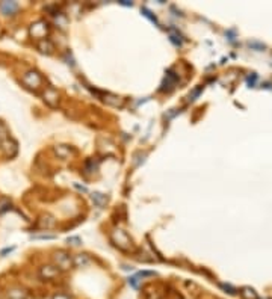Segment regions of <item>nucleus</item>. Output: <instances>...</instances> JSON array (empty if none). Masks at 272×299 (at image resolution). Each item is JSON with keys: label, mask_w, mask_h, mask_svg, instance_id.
Wrapping results in <instances>:
<instances>
[{"label": "nucleus", "mask_w": 272, "mask_h": 299, "mask_svg": "<svg viewBox=\"0 0 272 299\" xmlns=\"http://www.w3.org/2000/svg\"><path fill=\"white\" fill-rule=\"evenodd\" d=\"M111 239L115 243V247H118L122 251H129L132 248V239L127 236V233L124 230H119V228L114 230Z\"/></svg>", "instance_id": "f257e3e1"}, {"label": "nucleus", "mask_w": 272, "mask_h": 299, "mask_svg": "<svg viewBox=\"0 0 272 299\" xmlns=\"http://www.w3.org/2000/svg\"><path fill=\"white\" fill-rule=\"evenodd\" d=\"M21 82H23V85H24L26 88L36 91L41 85H43V77H41V74H39L38 71L31 70V71H27V73L23 74Z\"/></svg>", "instance_id": "f03ea898"}, {"label": "nucleus", "mask_w": 272, "mask_h": 299, "mask_svg": "<svg viewBox=\"0 0 272 299\" xmlns=\"http://www.w3.org/2000/svg\"><path fill=\"white\" fill-rule=\"evenodd\" d=\"M54 258V266H56L59 270H68V269H71L74 266L73 263V257L68 254L67 251H56L53 255Z\"/></svg>", "instance_id": "7ed1b4c3"}, {"label": "nucleus", "mask_w": 272, "mask_h": 299, "mask_svg": "<svg viewBox=\"0 0 272 299\" xmlns=\"http://www.w3.org/2000/svg\"><path fill=\"white\" fill-rule=\"evenodd\" d=\"M29 33L32 38L41 41V39H46L47 33H49V24L43 20H39L36 23H34L31 27H29Z\"/></svg>", "instance_id": "20e7f679"}, {"label": "nucleus", "mask_w": 272, "mask_h": 299, "mask_svg": "<svg viewBox=\"0 0 272 299\" xmlns=\"http://www.w3.org/2000/svg\"><path fill=\"white\" fill-rule=\"evenodd\" d=\"M61 274V270L54 266V265H44V266H41L39 270H38V275L41 280H44V281H50V280H54L58 275Z\"/></svg>", "instance_id": "39448f33"}, {"label": "nucleus", "mask_w": 272, "mask_h": 299, "mask_svg": "<svg viewBox=\"0 0 272 299\" xmlns=\"http://www.w3.org/2000/svg\"><path fill=\"white\" fill-rule=\"evenodd\" d=\"M0 147H2V151L5 153L6 157H14L18 153V144L12 138H8V139L2 141L0 142Z\"/></svg>", "instance_id": "423d86ee"}, {"label": "nucleus", "mask_w": 272, "mask_h": 299, "mask_svg": "<svg viewBox=\"0 0 272 299\" xmlns=\"http://www.w3.org/2000/svg\"><path fill=\"white\" fill-rule=\"evenodd\" d=\"M43 100H44L50 107H56L58 103H59V94H58V91L54 89V88L49 86V88H46V91H44V94H43Z\"/></svg>", "instance_id": "0eeeda50"}, {"label": "nucleus", "mask_w": 272, "mask_h": 299, "mask_svg": "<svg viewBox=\"0 0 272 299\" xmlns=\"http://www.w3.org/2000/svg\"><path fill=\"white\" fill-rule=\"evenodd\" d=\"M20 9V5L17 2H2L0 3V11H2L3 16H16Z\"/></svg>", "instance_id": "6e6552de"}, {"label": "nucleus", "mask_w": 272, "mask_h": 299, "mask_svg": "<svg viewBox=\"0 0 272 299\" xmlns=\"http://www.w3.org/2000/svg\"><path fill=\"white\" fill-rule=\"evenodd\" d=\"M177 79H179L177 77V74H174L172 71H168L167 76H165V80H163V83H162L160 91H171L177 83Z\"/></svg>", "instance_id": "1a4fd4ad"}, {"label": "nucleus", "mask_w": 272, "mask_h": 299, "mask_svg": "<svg viewBox=\"0 0 272 299\" xmlns=\"http://www.w3.org/2000/svg\"><path fill=\"white\" fill-rule=\"evenodd\" d=\"M27 296L26 289L21 287H12L6 292V299H27Z\"/></svg>", "instance_id": "9d476101"}, {"label": "nucleus", "mask_w": 272, "mask_h": 299, "mask_svg": "<svg viewBox=\"0 0 272 299\" xmlns=\"http://www.w3.org/2000/svg\"><path fill=\"white\" fill-rule=\"evenodd\" d=\"M38 50L41 51V53H44V54H51L53 53V50H54V46H53V43L50 39H41V41H38Z\"/></svg>", "instance_id": "9b49d317"}, {"label": "nucleus", "mask_w": 272, "mask_h": 299, "mask_svg": "<svg viewBox=\"0 0 272 299\" xmlns=\"http://www.w3.org/2000/svg\"><path fill=\"white\" fill-rule=\"evenodd\" d=\"M73 263L77 267H85L91 263V260H89V257L86 254H77V255L73 257Z\"/></svg>", "instance_id": "f8f14e48"}, {"label": "nucleus", "mask_w": 272, "mask_h": 299, "mask_svg": "<svg viewBox=\"0 0 272 299\" xmlns=\"http://www.w3.org/2000/svg\"><path fill=\"white\" fill-rule=\"evenodd\" d=\"M240 296H242V299H258L257 292L253 287H248V285L240 289Z\"/></svg>", "instance_id": "ddd939ff"}, {"label": "nucleus", "mask_w": 272, "mask_h": 299, "mask_svg": "<svg viewBox=\"0 0 272 299\" xmlns=\"http://www.w3.org/2000/svg\"><path fill=\"white\" fill-rule=\"evenodd\" d=\"M54 224H56V221H54L51 216L47 215V216H44V217H41L39 222H38V227H39V228H46V230H49V228H53Z\"/></svg>", "instance_id": "4468645a"}, {"label": "nucleus", "mask_w": 272, "mask_h": 299, "mask_svg": "<svg viewBox=\"0 0 272 299\" xmlns=\"http://www.w3.org/2000/svg\"><path fill=\"white\" fill-rule=\"evenodd\" d=\"M91 199H92V202L95 204V206L97 207H103L104 204H106V195H103L102 192H94L92 195H91Z\"/></svg>", "instance_id": "2eb2a0df"}, {"label": "nucleus", "mask_w": 272, "mask_h": 299, "mask_svg": "<svg viewBox=\"0 0 272 299\" xmlns=\"http://www.w3.org/2000/svg\"><path fill=\"white\" fill-rule=\"evenodd\" d=\"M103 101L107 103V104H112V106H121L122 104V100L119 97H117V95H111V94H106Z\"/></svg>", "instance_id": "dca6fc26"}, {"label": "nucleus", "mask_w": 272, "mask_h": 299, "mask_svg": "<svg viewBox=\"0 0 272 299\" xmlns=\"http://www.w3.org/2000/svg\"><path fill=\"white\" fill-rule=\"evenodd\" d=\"M54 151H56V154L62 159H65V157H68L71 154V150L68 148L67 145H58L56 148H54Z\"/></svg>", "instance_id": "f3484780"}, {"label": "nucleus", "mask_w": 272, "mask_h": 299, "mask_svg": "<svg viewBox=\"0 0 272 299\" xmlns=\"http://www.w3.org/2000/svg\"><path fill=\"white\" fill-rule=\"evenodd\" d=\"M170 39L172 41L175 46H182V43H183L182 35L177 32V31H174V29H170Z\"/></svg>", "instance_id": "a211bd4d"}, {"label": "nucleus", "mask_w": 272, "mask_h": 299, "mask_svg": "<svg viewBox=\"0 0 272 299\" xmlns=\"http://www.w3.org/2000/svg\"><path fill=\"white\" fill-rule=\"evenodd\" d=\"M8 138H11V136H9V129L6 127V124H5L3 121H0V142L8 139Z\"/></svg>", "instance_id": "6ab92c4d"}, {"label": "nucleus", "mask_w": 272, "mask_h": 299, "mask_svg": "<svg viewBox=\"0 0 272 299\" xmlns=\"http://www.w3.org/2000/svg\"><path fill=\"white\" fill-rule=\"evenodd\" d=\"M11 209V199L8 198H0V215L8 212Z\"/></svg>", "instance_id": "aec40b11"}, {"label": "nucleus", "mask_w": 272, "mask_h": 299, "mask_svg": "<svg viewBox=\"0 0 272 299\" xmlns=\"http://www.w3.org/2000/svg\"><path fill=\"white\" fill-rule=\"evenodd\" d=\"M141 12H142V16L144 17H147L150 21H152V23H154V24H159V21H157V18H156V16H153V14H152V11H150V9H147V8H142L141 9Z\"/></svg>", "instance_id": "412c9836"}, {"label": "nucleus", "mask_w": 272, "mask_h": 299, "mask_svg": "<svg viewBox=\"0 0 272 299\" xmlns=\"http://www.w3.org/2000/svg\"><path fill=\"white\" fill-rule=\"evenodd\" d=\"M67 243L71 245V247H79V245L82 243V240H80V237L73 236V237H68V239H67Z\"/></svg>", "instance_id": "4be33fe9"}, {"label": "nucleus", "mask_w": 272, "mask_h": 299, "mask_svg": "<svg viewBox=\"0 0 272 299\" xmlns=\"http://www.w3.org/2000/svg\"><path fill=\"white\" fill-rule=\"evenodd\" d=\"M129 284L132 285L133 289H138V287H139V278H138V277H132V278H129Z\"/></svg>", "instance_id": "5701e85b"}, {"label": "nucleus", "mask_w": 272, "mask_h": 299, "mask_svg": "<svg viewBox=\"0 0 272 299\" xmlns=\"http://www.w3.org/2000/svg\"><path fill=\"white\" fill-rule=\"evenodd\" d=\"M221 287H222L224 290H227L230 295H236V290L231 287V285H228V284H221Z\"/></svg>", "instance_id": "b1692460"}, {"label": "nucleus", "mask_w": 272, "mask_h": 299, "mask_svg": "<svg viewBox=\"0 0 272 299\" xmlns=\"http://www.w3.org/2000/svg\"><path fill=\"white\" fill-rule=\"evenodd\" d=\"M56 236L54 234H39V236H34V239H54Z\"/></svg>", "instance_id": "393cba45"}, {"label": "nucleus", "mask_w": 272, "mask_h": 299, "mask_svg": "<svg viewBox=\"0 0 272 299\" xmlns=\"http://www.w3.org/2000/svg\"><path fill=\"white\" fill-rule=\"evenodd\" d=\"M51 299H71V298L68 295H65V293H58V295H54Z\"/></svg>", "instance_id": "a878e982"}, {"label": "nucleus", "mask_w": 272, "mask_h": 299, "mask_svg": "<svg viewBox=\"0 0 272 299\" xmlns=\"http://www.w3.org/2000/svg\"><path fill=\"white\" fill-rule=\"evenodd\" d=\"M79 190H82V192H88V189L85 187V186H80V184H74Z\"/></svg>", "instance_id": "bb28decb"}, {"label": "nucleus", "mask_w": 272, "mask_h": 299, "mask_svg": "<svg viewBox=\"0 0 272 299\" xmlns=\"http://www.w3.org/2000/svg\"><path fill=\"white\" fill-rule=\"evenodd\" d=\"M14 251V248H6V249H3L2 252H0V254H2V255H5V254H8V252H12Z\"/></svg>", "instance_id": "cd10ccee"}, {"label": "nucleus", "mask_w": 272, "mask_h": 299, "mask_svg": "<svg viewBox=\"0 0 272 299\" xmlns=\"http://www.w3.org/2000/svg\"><path fill=\"white\" fill-rule=\"evenodd\" d=\"M121 5H124V6H132V2H127V0H122V2H119Z\"/></svg>", "instance_id": "c85d7f7f"}]
</instances>
